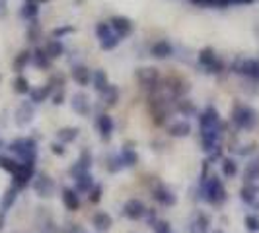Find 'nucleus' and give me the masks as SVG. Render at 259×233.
Masks as SVG:
<instances>
[{"label":"nucleus","instance_id":"nucleus-48","mask_svg":"<svg viewBox=\"0 0 259 233\" xmlns=\"http://www.w3.org/2000/svg\"><path fill=\"white\" fill-rule=\"evenodd\" d=\"M70 233H84V231H82V229H72Z\"/></svg>","mask_w":259,"mask_h":233},{"label":"nucleus","instance_id":"nucleus-16","mask_svg":"<svg viewBox=\"0 0 259 233\" xmlns=\"http://www.w3.org/2000/svg\"><path fill=\"white\" fill-rule=\"evenodd\" d=\"M96 129L100 132V136H102V140H109L111 138V134H113V129H115V125H113V119L107 115V113H100V115L96 116Z\"/></svg>","mask_w":259,"mask_h":233},{"label":"nucleus","instance_id":"nucleus-7","mask_svg":"<svg viewBox=\"0 0 259 233\" xmlns=\"http://www.w3.org/2000/svg\"><path fill=\"white\" fill-rule=\"evenodd\" d=\"M123 216L131 221H139V220H144L146 218V214H148V208L144 204L143 200H139V198H129L125 204H123Z\"/></svg>","mask_w":259,"mask_h":233},{"label":"nucleus","instance_id":"nucleus-26","mask_svg":"<svg viewBox=\"0 0 259 233\" xmlns=\"http://www.w3.org/2000/svg\"><path fill=\"white\" fill-rule=\"evenodd\" d=\"M94 185H96V181H94L92 173L88 171V173H82L74 179V191L78 194H88L94 189Z\"/></svg>","mask_w":259,"mask_h":233},{"label":"nucleus","instance_id":"nucleus-20","mask_svg":"<svg viewBox=\"0 0 259 233\" xmlns=\"http://www.w3.org/2000/svg\"><path fill=\"white\" fill-rule=\"evenodd\" d=\"M61 200H63V204H65L66 210H70V212H74L80 208V194L74 191V187H65L63 191H61Z\"/></svg>","mask_w":259,"mask_h":233},{"label":"nucleus","instance_id":"nucleus-36","mask_svg":"<svg viewBox=\"0 0 259 233\" xmlns=\"http://www.w3.org/2000/svg\"><path fill=\"white\" fill-rule=\"evenodd\" d=\"M176 113L185 115V116H193V115H197V107H195L189 99H180V101L176 103Z\"/></svg>","mask_w":259,"mask_h":233},{"label":"nucleus","instance_id":"nucleus-4","mask_svg":"<svg viewBox=\"0 0 259 233\" xmlns=\"http://www.w3.org/2000/svg\"><path fill=\"white\" fill-rule=\"evenodd\" d=\"M232 123L242 130H249L257 125V115L246 105H236L232 111Z\"/></svg>","mask_w":259,"mask_h":233},{"label":"nucleus","instance_id":"nucleus-45","mask_svg":"<svg viewBox=\"0 0 259 233\" xmlns=\"http://www.w3.org/2000/svg\"><path fill=\"white\" fill-rule=\"evenodd\" d=\"M51 150H53V154H57V155H65L66 154L65 144H61V142H53L51 144Z\"/></svg>","mask_w":259,"mask_h":233},{"label":"nucleus","instance_id":"nucleus-25","mask_svg":"<svg viewBox=\"0 0 259 233\" xmlns=\"http://www.w3.org/2000/svg\"><path fill=\"white\" fill-rule=\"evenodd\" d=\"M31 65L35 66V68H39V70H49L53 65V61L47 56V52H45V49L43 47H33V56H31Z\"/></svg>","mask_w":259,"mask_h":233},{"label":"nucleus","instance_id":"nucleus-46","mask_svg":"<svg viewBox=\"0 0 259 233\" xmlns=\"http://www.w3.org/2000/svg\"><path fill=\"white\" fill-rule=\"evenodd\" d=\"M63 103H65V91L61 90L59 93L53 95V105H63Z\"/></svg>","mask_w":259,"mask_h":233},{"label":"nucleus","instance_id":"nucleus-21","mask_svg":"<svg viewBox=\"0 0 259 233\" xmlns=\"http://www.w3.org/2000/svg\"><path fill=\"white\" fill-rule=\"evenodd\" d=\"M90 84L92 88L98 91V93H102L109 88V76H107V72L102 70V68H96V70H92V78H90Z\"/></svg>","mask_w":259,"mask_h":233},{"label":"nucleus","instance_id":"nucleus-24","mask_svg":"<svg viewBox=\"0 0 259 233\" xmlns=\"http://www.w3.org/2000/svg\"><path fill=\"white\" fill-rule=\"evenodd\" d=\"M70 76H72V80L76 82L78 86H88V84H90V78H92V70L84 65H72V68H70Z\"/></svg>","mask_w":259,"mask_h":233},{"label":"nucleus","instance_id":"nucleus-22","mask_svg":"<svg viewBox=\"0 0 259 233\" xmlns=\"http://www.w3.org/2000/svg\"><path fill=\"white\" fill-rule=\"evenodd\" d=\"M39 16V2L37 0H24L22 2V8H20V18L29 22H35Z\"/></svg>","mask_w":259,"mask_h":233},{"label":"nucleus","instance_id":"nucleus-35","mask_svg":"<svg viewBox=\"0 0 259 233\" xmlns=\"http://www.w3.org/2000/svg\"><path fill=\"white\" fill-rule=\"evenodd\" d=\"M119 154H121V159H123V165H125V169L133 167V165L139 161V154H137L133 148H129V146H127V148H123Z\"/></svg>","mask_w":259,"mask_h":233},{"label":"nucleus","instance_id":"nucleus-19","mask_svg":"<svg viewBox=\"0 0 259 233\" xmlns=\"http://www.w3.org/2000/svg\"><path fill=\"white\" fill-rule=\"evenodd\" d=\"M70 107H72V111L80 116H88L90 115V111H92V105H90V101H88V95H86V93H82V91L72 97Z\"/></svg>","mask_w":259,"mask_h":233},{"label":"nucleus","instance_id":"nucleus-50","mask_svg":"<svg viewBox=\"0 0 259 233\" xmlns=\"http://www.w3.org/2000/svg\"><path fill=\"white\" fill-rule=\"evenodd\" d=\"M37 2H47V0H37Z\"/></svg>","mask_w":259,"mask_h":233},{"label":"nucleus","instance_id":"nucleus-37","mask_svg":"<svg viewBox=\"0 0 259 233\" xmlns=\"http://www.w3.org/2000/svg\"><path fill=\"white\" fill-rule=\"evenodd\" d=\"M259 177V159H253L246 165V171H244V179L246 183H253Z\"/></svg>","mask_w":259,"mask_h":233},{"label":"nucleus","instance_id":"nucleus-6","mask_svg":"<svg viewBox=\"0 0 259 233\" xmlns=\"http://www.w3.org/2000/svg\"><path fill=\"white\" fill-rule=\"evenodd\" d=\"M197 61H199V66L205 72H208V74H219V72H222V68H224V63L217 56V52L212 51V49H208V47L199 52Z\"/></svg>","mask_w":259,"mask_h":233},{"label":"nucleus","instance_id":"nucleus-49","mask_svg":"<svg viewBox=\"0 0 259 233\" xmlns=\"http://www.w3.org/2000/svg\"><path fill=\"white\" fill-rule=\"evenodd\" d=\"M2 146H4V142H2V140H0V148H2Z\"/></svg>","mask_w":259,"mask_h":233},{"label":"nucleus","instance_id":"nucleus-42","mask_svg":"<svg viewBox=\"0 0 259 233\" xmlns=\"http://www.w3.org/2000/svg\"><path fill=\"white\" fill-rule=\"evenodd\" d=\"M208 223H210V218H208L205 212H201V214L197 216V221H195V225H197L199 233H205V231H207Z\"/></svg>","mask_w":259,"mask_h":233},{"label":"nucleus","instance_id":"nucleus-40","mask_svg":"<svg viewBox=\"0 0 259 233\" xmlns=\"http://www.w3.org/2000/svg\"><path fill=\"white\" fill-rule=\"evenodd\" d=\"M249 2H253V0H212V6L214 8H230V6H244Z\"/></svg>","mask_w":259,"mask_h":233},{"label":"nucleus","instance_id":"nucleus-5","mask_svg":"<svg viewBox=\"0 0 259 233\" xmlns=\"http://www.w3.org/2000/svg\"><path fill=\"white\" fill-rule=\"evenodd\" d=\"M96 37L100 41L102 51H113V49H117V45L121 43V39L113 33L109 22H100V24H96Z\"/></svg>","mask_w":259,"mask_h":233},{"label":"nucleus","instance_id":"nucleus-34","mask_svg":"<svg viewBox=\"0 0 259 233\" xmlns=\"http://www.w3.org/2000/svg\"><path fill=\"white\" fill-rule=\"evenodd\" d=\"M26 37H27V41H29L31 45L39 43V39L43 37V35H41V26H39L37 20H35V22H29V24H27Z\"/></svg>","mask_w":259,"mask_h":233},{"label":"nucleus","instance_id":"nucleus-1","mask_svg":"<svg viewBox=\"0 0 259 233\" xmlns=\"http://www.w3.org/2000/svg\"><path fill=\"white\" fill-rule=\"evenodd\" d=\"M207 165L201 173V179H199V198L205 200L210 206H222L228 198L226 189H224V183L219 175H208V161H205Z\"/></svg>","mask_w":259,"mask_h":233},{"label":"nucleus","instance_id":"nucleus-14","mask_svg":"<svg viewBox=\"0 0 259 233\" xmlns=\"http://www.w3.org/2000/svg\"><path fill=\"white\" fill-rule=\"evenodd\" d=\"M92 154L88 152V150H82V154H80V157H78L76 161H74V165L68 169V173H70V177L72 179H76L78 175H82V173H88L92 167Z\"/></svg>","mask_w":259,"mask_h":233},{"label":"nucleus","instance_id":"nucleus-2","mask_svg":"<svg viewBox=\"0 0 259 233\" xmlns=\"http://www.w3.org/2000/svg\"><path fill=\"white\" fill-rule=\"evenodd\" d=\"M0 169L6 171L10 177H12V185L18 191H24L27 189L33 177L37 175L35 173V165H26V163H20L16 157L12 155H2L0 154Z\"/></svg>","mask_w":259,"mask_h":233},{"label":"nucleus","instance_id":"nucleus-43","mask_svg":"<svg viewBox=\"0 0 259 233\" xmlns=\"http://www.w3.org/2000/svg\"><path fill=\"white\" fill-rule=\"evenodd\" d=\"M102 191H104V189H102V185H100V183H96V185H94V189L88 193V200H90V202H100V198H102Z\"/></svg>","mask_w":259,"mask_h":233},{"label":"nucleus","instance_id":"nucleus-17","mask_svg":"<svg viewBox=\"0 0 259 233\" xmlns=\"http://www.w3.org/2000/svg\"><path fill=\"white\" fill-rule=\"evenodd\" d=\"M174 45L169 43L168 39H160V41H156L154 45L150 47V54L158 59V61H164V59H169V56H174Z\"/></svg>","mask_w":259,"mask_h":233},{"label":"nucleus","instance_id":"nucleus-44","mask_svg":"<svg viewBox=\"0 0 259 233\" xmlns=\"http://www.w3.org/2000/svg\"><path fill=\"white\" fill-rule=\"evenodd\" d=\"M246 227H247V231H251V233H255L259 231V218L257 216H246Z\"/></svg>","mask_w":259,"mask_h":233},{"label":"nucleus","instance_id":"nucleus-18","mask_svg":"<svg viewBox=\"0 0 259 233\" xmlns=\"http://www.w3.org/2000/svg\"><path fill=\"white\" fill-rule=\"evenodd\" d=\"M22 193V191H18L14 185H10L8 189H6V193L2 196V202H0V227H2V221H4V216L8 214V210L14 206V202H16V198H18V194Z\"/></svg>","mask_w":259,"mask_h":233},{"label":"nucleus","instance_id":"nucleus-13","mask_svg":"<svg viewBox=\"0 0 259 233\" xmlns=\"http://www.w3.org/2000/svg\"><path fill=\"white\" fill-rule=\"evenodd\" d=\"M33 107H35V105L31 103V101H22V103L18 105L16 113H14V123H16L18 127H26V125H29V123L33 121V113H35Z\"/></svg>","mask_w":259,"mask_h":233},{"label":"nucleus","instance_id":"nucleus-8","mask_svg":"<svg viewBox=\"0 0 259 233\" xmlns=\"http://www.w3.org/2000/svg\"><path fill=\"white\" fill-rule=\"evenodd\" d=\"M109 26H111L113 33H115L121 41L131 37L133 31H135V24H133V20L127 18V16H111V18H109Z\"/></svg>","mask_w":259,"mask_h":233},{"label":"nucleus","instance_id":"nucleus-15","mask_svg":"<svg viewBox=\"0 0 259 233\" xmlns=\"http://www.w3.org/2000/svg\"><path fill=\"white\" fill-rule=\"evenodd\" d=\"M53 91H55V86H53L51 82H47L43 86H35V88L29 90V101L33 105H41L43 101H47L51 97Z\"/></svg>","mask_w":259,"mask_h":233},{"label":"nucleus","instance_id":"nucleus-11","mask_svg":"<svg viewBox=\"0 0 259 233\" xmlns=\"http://www.w3.org/2000/svg\"><path fill=\"white\" fill-rule=\"evenodd\" d=\"M234 72L242 74V76H247L251 80H259V63L257 61H251V59H238L232 66Z\"/></svg>","mask_w":259,"mask_h":233},{"label":"nucleus","instance_id":"nucleus-31","mask_svg":"<svg viewBox=\"0 0 259 233\" xmlns=\"http://www.w3.org/2000/svg\"><path fill=\"white\" fill-rule=\"evenodd\" d=\"M119 95H121V91H119V88H117L115 84H109V88L100 93L102 101H104V105H107V107H115L117 101H119Z\"/></svg>","mask_w":259,"mask_h":233},{"label":"nucleus","instance_id":"nucleus-41","mask_svg":"<svg viewBox=\"0 0 259 233\" xmlns=\"http://www.w3.org/2000/svg\"><path fill=\"white\" fill-rule=\"evenodd\" d=\"M76 31V27L74 26H63V27H55L51 33L53 39H63L65 35H68V33H74Z\"/></svg>","mask_w":259,"mask_h":233},{"label":"nucleus","instance_id":"nucleus-27","mask_svg":"<svg viewBox=\"0 0 259 233\" xmlns=\"http://www.w3.org/2000/svg\"><path fill=\"white\" fill-rule=\"evenodd\" d=\"M43 49L47 52V56L55 61V59H59V56H63L65 54V43L61 41V39H49V41H45V45H43Z\"/></svg>","mask_w":259,"mask_h":233},{"label":"nucleus","instance_id":"nucleus-39","mask_svg":"<svg viewBox=\"0 0 259 233\" xmlns=\"http://www.w3.org/2000/svg\"><path fill=\"white\" fill-rule=\"evenodd\" d=\"M150 229H152V233H174L171 231V223L166 220H160V218L150 223Z\"/></svg>","mask_w":259,"mask_h":233},{"label":"nucleus","instance_id":"nucleus-32","mask_svg":"<svg viewBox=\"0 0 259 233\" xmlns=\"http://www.w3.org/2000/svg\"><path fill=\"white\" fill-rule=\"evenodd\" d=\"M12 90L16 91V93H20V95H29L31 84H29V80H27L24 74H18L12 82Z\"/></svg>","mask_w":259,"mask_h":233},{"label":"nucleus","instance_id":"nucleus-29","mask_svg":"<svg viewBox=\"0 0 259 233\" xmlns=\"http://www.w3.org/2000/svg\"><path fill=\"white\" fill-rule=\"evenodd\" d=\"M92 223H94V227H96V231L104 233V231H109L111 229V216L109 214H105V212H96L94 216H92Z\"/></svg>","mask_w":259,"mask_h":233},{"label":"nucleus","instance_id":"nucleus-9","mask_svg":"<svg viewBox=\"0 0 259 233\" xmlns=\"http://www.w3.org/2000/svg\"><path fill=\"white\" fill-rule=\"evenodd\" d=\"M197 121H199V132L201 130H208V129H214V127H219V125H222L221 121V115H219V111L212 107V105H208V107H205L201 113H199V116H197Z\"/></svg>","mask_w":259,"mask_h":233},{"label":"nucleus","instance_id":"nucleus-38","mask_svg":"<svg viewBox=\"0 0 259 233\" xmlns=\"http://www.w3.org/2000/svg\"><path fill=\"white\" fill-rule=\"evenodd\" d=\"M222 173L226 177H234L238 173V163L232 157H222Z\"/></svg>","mask_w":259,"mask_h":233},{"label":"nucleus","instance_id":"nucleus-3","mask_svg":"<svg viewBox=\"0 0 259 233\" xmlns=\"http://www.w3.org/2000/svg\"><path fill=\"white\" fill-rule=\"evenodd\" d=\"M8 150H10L12 157H16L20 163L35 165V161H37V140L31 136L14 138L12 142L8 144Z\"/></svg>","mask_w":259,"mask_h":233},{"label":"nucleus","instance_id":"nucleus-12","mask_svg":"<svg viewBox=\"0 0 259 233\" xmlns=\"http://www.w3.org/2000/svg\"><path fill=\"white\" fill-rule=\"evenodd\" d=\"M152 198L164 208L176 204V194H174V191L168 189L166 185H162V183H156V187L152 189Z\"/></svg>","mask_w":259,"mask_h":233},{"label":"nucleus","instance_id":"nucleus-23","mask_svg":"<svg viewBox=\"0 0 259 233\" xmlns=\"http://www.w3.org/2000/svg\"><path fill=\"white\" fill-rule=\"evenodd\" d=\"M31 56H33V49H22V51L14 56L12 68L18 72V74H22L27 66L31 65Z\"/></svg>","mask_w":259,"mask_h":233},{"label":"nucleus","instance_id":"nucleus-10","mask_svg":"<svg viewBox=\"0 0 259 233\" xmlns=\"http://www.w3.org/2000/svg\"><path fill=\"white\" fill-rule=\"evenodd\" d=\"M31 189L39 194V196H53L55 193V189H57V185L53 181L49 175H45V173H37L35 177H33V181H31Z\"/></svg>","mask_w":259,"mask_h":233},{"label":"nucleus","instance_id":"nucleus-47","mask_svg":"<svg viewBox=\"0 0 259 233\" xmlns=\"http://www.w3.org/2000/svg\"><path fill=\"white\" fill-rule=\"evenodd\" d=\"M6 6H8V0H0V16L6 14Z\"/></svg>","mask_w":259,"mask_h":233},{"label":"nucleus","instance_id":"nucleus-30","mask_svg":"<svg viewBox=\"0 0 259 233\" xmlns=\"http://www.w3.org/2000/svg\"><path fill=\"white\" fill-rule=\"evenodd\" d=\"M78 134H80L78 127H65V129H61L57 132V142L65 144V146L66 144H72L78 138Z\"/></svg>","mask_w":259,"mask_h":233},{"label":"nucleus","instance_id":"nucleus-33","mask_svg":"<svg viewBox=\"0 0 259 233\" xmlns=\"http://www.w3.org/2000/svg\"><path fill=\"white\" fill-rule=\"evenodd\" d=\"M257 187L253 185V183H246L244 187H242V200L247 202V204H253L255 200H257Z\"/></svg>","mask_w":259,"mask_h":233},{"label":"nucleus","instance_id":"nucleus-28","mask_svg":"<svg viewBox=\"0 0 259 233\" xmlns=\"http://www.w3.org/2000/svg\"><path fill=\"white\" fill-rule=\"evenodd\" d=\"M169 130V136H174V138H183V136H189V132H191V125H189V121H174L171 125L168 127Z\"/></svg>","mask_w":259,"mask_h":233}]
</instances>
